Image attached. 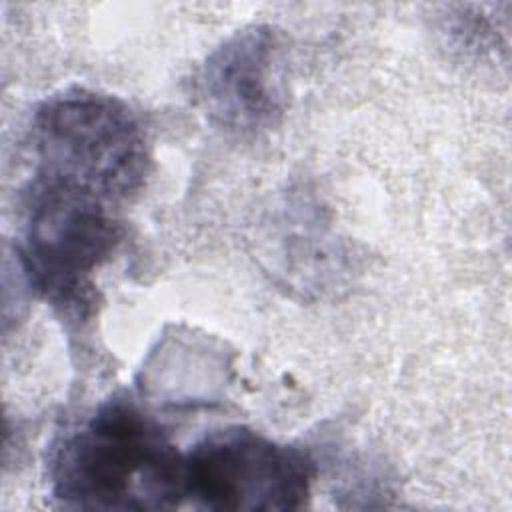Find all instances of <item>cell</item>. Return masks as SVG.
I'll return each mask as SVG.
<instances>
[{"label": "cell", "mask_w": 512, "mask_h": 512, "mask_svg": "<svg viewBox=\"0 0 512 512\" xmlns=\"http://www.w3.org/2000/svg\"><path fill=\"white\" fill-rule=\"evenodd\" d=\"M120 232L108 200L36 176L26 204L24 272L46 298L80 310L94 270L112 254Z\"/></svg>", "instance_id": "3"}, {"label": "cell", "mask_w": 512, "mask_h": 512, "mask_svg": "<svg viewBox=\"0 0 512 512\" xmlns=\"http://www.w3.org/2000/svg\"><path fill=\"white\" fill-rule=\"evenodd\" d=\"M314 478L306 450L244 426L216 430L184 456V498L206 510H300Z\"/></svg>", "instance_id": "4"}, {"label": "cell", "mask_w": 512, "mask_h": 512, "mask_svg": "<svg viewBox=\"0 0 512 512\" xmlns=\"http://www.w3.org/2000/svg\"><path fill=\"white\" fill-rule=\"evenodd\" d=\"M284 50L274 28L246 26L214 48L194 82L208 120L236 136L274 128L286 108Z\"/></svg>", "instance_id": "5"}, {"label": "cell", "mask_w": 512, "mask_h": 512, "mask_svg": "<svg viewBox=\"0 0 512 512\" xmlns=\"http://www.w3.org/2000/svg\"><path fill=\"white\" fill-rule=\"evenodd\" d=\"M32 142L38 178L108 202L138 192L150 170L140 118L122 100L88 88L48 96L34 114Z\"/></svg>", "instance_id": "2"}, {"label": "cell", "mask_w": 512, "mask_h": 512, "mask_svg": "<svg viewBox=\"0 0 512 512\" xmlns=\"http://www.w3.org/2000/svg\"><path fill=\"white\" fill-rule=\"evenodd\" d=\"M52 498L76 510H168L184 500V456L136 402L112 396L64 436Z\"/></svg>", "instance_id": "1"}]
</instances>
